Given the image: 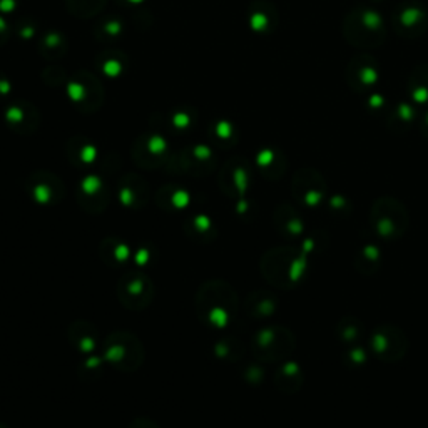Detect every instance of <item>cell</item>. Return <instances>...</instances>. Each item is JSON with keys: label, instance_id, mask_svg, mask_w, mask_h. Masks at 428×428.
<instances>
[{"label": "cell", "instance_id": "8", "mask_svg": "<svg viewBox=\"0 0 428 428\" xmlns=\"http://www.w3.org/2000/svg\"><path fill=\"white\" fill-rule=\"evenodd\" d=\"M278 223L281 224V230L286 232V236H298L303 231L301 218L293 209H288V214L283 216V223Z\"/></svg>", "mask_w": 428, "mask_h": 428}, {"label": "cell", "instance_id": "2", "mask_svg": "<svg viewBox=\"0 0 428 428\" xmlns=\"http://www.w3.org/2000/svg\"><path fill=\"white\" fill-rule=\"evenodd\" d=\"M266 263L274 264V269H271L266 276L274 285L283 286V288H293L298 285V281L303 280L308 269V261L301 253L293 251V249H276L271 255L268 256Z\"/></svg>", "mask_w": 428, "mask_h": 428}, {"label": "cell", "instance_id": "4", "mask_svg": "<svg viewBox=\"0 0 428 428\" xmlns=\"http://www.w3.org/2000/svg\"><path fill=\"white\" fill-rule=\"evenodd\" d=\"M293 189L301 205L310 207H317L322 205L326 193L325 182H323L322 177L317 176V174H315L313 180H311V177H308V180H298L294 182Z\"/></svg>", "mask_w": 428, "mask_h": 428}, {"label": "cell", "instance_id": "6", "mask_svg": "<svg viewBox=\"0 0 428 428\" xmlns=\"http://www.w3.org/2000/svg\"><path fill=\"white\" fill-rule=\"evenodd\" d=\"M355 266L356 269H358V273L375 274L378 271V268L381 266L380 249L377 246H372V244L361 246V249L355 256Z\"/></svg>", "mask_w": 428, "mask_h": 428}, {"label": "cell", "instance_id": "7", "mask_svg": "<svg viewBox=\"0 0 428 428\" xmlns=\"http://www.w3.org/2000/svg\"><path fill=\"white\" fill-rule=\"evenodd\" d=\"M276 381H278V385L281 386V390H285L286 383H290L292 385V392H296L303 383V373H301L300 367L294 363L285 365V367L278 372Z\"/></svg>", "mask_w": 428, "mask_h": 428}, {"label": "cell", "instance_id": "5", "mask_svg": "<svg viewBox=\"0 0 428 428\" xmlns=\"http://www.w3.org/2000/svg\"><path fill=\"white\" fill-rule=\"evenodd\" d=\"M335 335L344 344H356L363 336V323L355 317H343L336 323Z\"/></svg>", "mask_w": 428, "mask_h": 428}, {"label": "cell", "instance_id": "3", "mask_svg": "<svg viewBox=\"0 0 428 428\" xmlns=\"http://www.w3.org/2000/svg\"><path fill=\"white\" fill-rule=\"evenodd\" d=\"M372 350L378 360L385 363H397L409 350V338L400 328L392 325L378 326L372 335Z\"/></svg>", "mask_w": 428, "mask_h": 428}, {"label": "cell", "instance_id": "1", "mask_svg": "<svg viewBox=\"0 0 428 428\" xmlns=\"http://www.w3.org/2000/svg\"><path fill=\"white\" fill-rule=\"evenodd\" d=\"M409 213L405 206L393 198H381L373 205L370 213V223L373 231L383 239H398L409 228Z\"/></svg>", "mask_w": 428, "mask_h": 428}, {"label": "cell", "instance_id": "9", "mask_svg": "<svg viewBox=\"0 0 428 428\" xmlns=\"http://www.w3.org/2000/svg\"><path fill=\"white\" fill-rule=\"evenodd\" d=\"M365 361H367V351H365L361 347H358V344H355V347H351L350 350L347 351L348 367H351V368L363 367Z\"/></svg>", "mask_w": 428, "mask_h": 428}]
</instances>
